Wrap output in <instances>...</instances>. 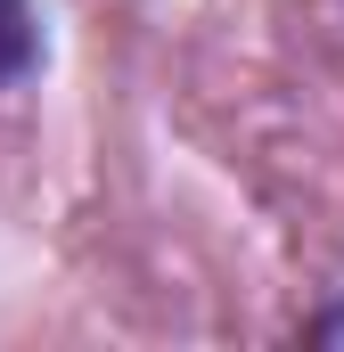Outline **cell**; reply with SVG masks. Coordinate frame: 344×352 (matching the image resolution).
<instances>
[{
	"label": "cell",
	"instance_id": "6da1fadb",
	"mask_svg": "<svg viewBox=\"0 0 344 352\" xmlns=\"http://www.w3.org/2000/svg\"><path fill=\"white\" fill-rule=\"evenodd\" d=\"M50 58V33H41V0H0V98L25 90Z\"/></svg>",
	"mask_w": 344,
	"mask_h": 352
}]
</instances>
